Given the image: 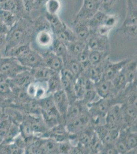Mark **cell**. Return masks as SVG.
Here are the masks:
<instances>
[{
    "mask_svg": "<svg viewBox=\"0 0 137 154\" xmlns=\"http://www.w3.org/2000/svg\"><path fill=\"white\" fill-rule=\"evenodd\" d=\"M35 21L31 17L19 18L9 30L2 57H7L19 46L31 42L37 32Z\"/></svg>",
    "mask_w": 137,
    "mask_h": 154,
    "instance_id": "1",
    "label": "cell"
},
{
    "mask_svg": "<svg viewBox=\"0 0 137 154\" xmlns=\"http://www.w3.org/2000/svg\"><path fill=\"white\" fill-rule=\"evenodd\" d=\"M26 70L30 69L22 65L14 57H2L0 58V75L5 80L12 79Z\"/></svg>",
    "mask_w": 137,
    "mask_h": 154,
    "instance_id": "2",
    "label": "cell"
},
{
    "mask_svg": "<svg viewBox=\"0 0 137 154\" xmlns=\"http://www.w3.org/2000/svg\"><path fill=\"white\" fill-rule=\"evenodd\" d=\"M16 59L22 65L30 69L43 65L42 54L32 48L24 54Z\"/></svg>",
    "mask_w": 137,
    "mask_h": 154,
    "instance_id": "3",
    "label": "cell"
},
{
    "mask_svg": "<svg viewBox=\"0 0 137 154\" xmlns=\"http://www.w3.org/2000/svg\"><path fill=\"white\" fill-rule=\"evenodd\" d=\"M0 10L13 12L19 19L31 17L26 11L23 0H0Z\"/></svg>",
    "mask_w": 137,
    "mask_h": 154,
    "instance_id": "4",
    "label": "cell"
},
{
    "mask_svg": "<svg viewBox=\"0 0 137 154\" xmlns=\"http://www.w3.org/2000/svg\"><path fill=\"white\" fill-rule=\"evenodd\" d=\"M90 121V116L83 112L76 117L66 121L65 126L69 134H76L87 128Z\"/></svg>",
    "mask_w": 137,
    "mask_h": 154,
    "instance_id": "5",
    "label": "cell"
},
{
    "mask_svg": "<svg viewBox=\"0 0 137 154\" xmlns=\"http://www.w3.org/2000/svg\"><path fill=\"white\" fill-rule=\"evenodd\" d=\"M55 38L50 26L44 27L37 30L33 39L37 45L43 49H50Z\"/></svg>",
    "mask_w": 137,
    "mask_h": 154,
    "instance_id": "6",
    "label": "cell"
},
{
    "mask_svg": "<svg viewBox=\"0 0 137 154\" xmlns=\"http://www.w3.org/2000/svg\"><path fill=\"white\" fill-rule=\"evenodd\" d=\"M108 99L100 98L96 101H94L87 105L89 109L90 116L96 122L99 121L101 118L106 117L109 107L111 106L109 104V100Z\"/></svg>",
    "mask_w": 137,
    "mask_h": 154,
    "instance_id": "7",
    "label": "cell"
},
{
    "mask_svg": "<svg viewBox=\"0 0 137 154\" xmlns=\"http://www.w3.org/2000/svg\"><path fill=\"white\" fill-rule=\"evenodd\" d=\"M99 11V3L83 0L82 6L73 20L88 21Z\"/></svg>",
    "mask_w": 137,
    "mask_h": 154,
    "instance_id": "8",
    "label": "cell"
},
{
    "mask_svg": "<svg viewBox=\"0 0 137 154\" xmlns=\"http://www.w3.org/2000/svg\"><path fill=\"white\" fill-rule=\"evenodd\" d=\"M130 60L124 59L121 61L113 62H109L107 59L103 63L102 78L111 81L122 70L125 64Z\"/></svg>",
    "mask_w": 137,
    "mask_h": 154,
    "instance_id": "9",
    "label": "cell"
},
{
    "mask_svg": "<svg viewBox=\"0 0 137 154\" xmlns=\"http://www.w3.org/2000/svg\"><path fill=\"white\" fill-rule=\"evenodd\" d=\"M87 43L89 49L91 51H101L109 53L110 45L109 37L91 34Z\"/></svg>",
    "mask_w": 137,
    "mask_h": 154,
    "instance_id": "10",
    "label": "cell"
},
{
    "mask_svg": "<svg viewBox=\"0 0 137 154\" xmlns=\"http://www.w3.org/2000/svg\"><path fill=\"white\" fill-rule=\"evenodd\" d=\"M41 54L43 58L44 66L58 72H60L64 68V63L63 59L50 49Z\"/></svg>",
    "mask_w": 137,
    "mask_h": 154,
    "instance_id": "11",
    "label": "cell"
},
{
    "mask_svg": "<svg viewBox=\"0 0 137 154\" xmlns=\"http://www.w3.org/2000/svg\"><path fill=\"white\" fill-rule=\"evenodd\" d=\"M70 28H71L78 40L87 42L91 35L88 21L73 20Z\"/></svg>",
    "mask_w": 137,
    "mask_h": 154,
    "instance_id": "12",
    "label": "cell"
},
{
    "mask_svg": "<svg viewBox=\"0 0 137 154\" xmlns=\"http://www.w3.org/2000/svg\"><path fill=\"white\" fill-rule=\"evenodd\" d=\"M56 108L65 120L69 106L70 101L66 92L63 89L52 94Z\"/></svg>",
    "mask_w": 137,
    "mask_h": 154,
    "instance_id": "13",
    "label": "cell"
},
{
    "mask_svg": "<svg viewBox=\"0 0 137 154\" xmlns=\"http://www.w3.org/2000/svg\"><path fill=\"white\" fill-rule=\"evenodd\" d=\"M70 134L66 126L61 123L49 129L46 133L41 137L50 138L55 140L57 142H64L69 139Z\"/></svg>",
    "mask_w": 137,
    "mask_h": 154,
    "instance_id": "14",
    "label": "cell"
},
{
    "mask_svg": "<svg viewBox=\"0 0 137 154\" xmlns=\"http://www.w3.org/2000/svg\"><path fill=\"white\" fill-rule=\"evenodd\" d=\"M41 116L49 129L62 123L64 120L55 106L47 110H41Z\"/></svg>",
    "mask_w": 137,
    "mask_h": 154,
    "instance_id": "15",
    "label": "cell"
},
{
    "mask_svg": "<svg viewBox=\"0 0 137 154\" xmlns=\"http://www.w3.org/2000/svg\"><path fill=\"white\" fill-rule=\"evenodd\" d=\"M30 70H24L17 74L12 79H7V80L11 86L26 89L27 86L34 81Z\"/></svg>",
    "mask_w": 137,
    "mask_h": 154,
    "instance_id": "16",
    "label": "cell"
},
{
    "mask_svg": "<svg viewBox=\"0 0 137 154\" xmlns=\"http://www.w3.org/2000/svg\"><path fill=\"white\" fill-rule=\"evenodd\" d=\"M25 117L29 121L35 136H43L48 131L49 128L43 121L41 115H25Z\"/></svg>",
    "mask_w": 137,
    "mask_h": 154,
    "instance_id": "17",
    "label": "cell"
},
{
    "mask_svg": "<svg viewBox=\"0 0 137 154\" xmlns=\"http://www.w3.org/2000/svg\"><path fill=\"white\" fill-rule=\"evenodd\" d=\"M94 90L100 98L108 99L114 90L111 81L101 79L95 83Z\"/></svg>",
    "mask_w": 137,
    "mask_h": 154,
    "instance_id": "18",
    "label": "cell"
},
{
    "mask_svg": "<svg viewBox=\"0 0 137 154\" xmlns=\"http://www.w3.org/2000/svg\"><path fill=\"white\" fill-rule=\"evenodd\" d=\"M137 0H126V16L122 24L137 25Z\"/></svg>",
    "mask_w": 137,
    "mask_h": 154,
    "instance_id": "19",
    "label": "cell"
},
{
    "mask_svg": "<svg viewBox=\"0 0 137 154\" xmlns=\"http://www.w3.org/2000/svg\"><path fill=\"white\" fill-rule=\"evenodd\" d=\"M30 71L35 81L46 82L56 72L44 65L31 69Z\"/></svg>",
    "mask_w": 137,
    "mask_h": 154,
    "instance_id": "20",
    "label": "cell"
},
{
    "mask_svg": "<svg viewBox=\"0 0 137 154\" xmlns=\"http://www.w3.org/2000/svg\"><path fill=\"white\" fill-rule=\"evenodd\" d=\"M42 154H59L58 142L50 138L41 137Z\"/></svg>",
    "mask_w": 137,
    "mask_h": 154,
    "instance_id": "21",
    "label": "cell"
},
{
    "mask_svg": "<svg viewBox=\"0 0 137 154\" xmlns=\"http://www.w3.org/2000/svg\"><path fill=\"white\" fill-rule=\"evenodd\" d=\"M54 35L55 38L64 42L65 44L77 40L71 28L66 24L59 31L54 33Z\"/></svg>",
    "mask_w": 137,
    "mask_h": 154,
    "instance_id": "22",
    "label": "cell"
},
{
    "mask_svg": "<svg viewBox=\"0 0 137 154\" xmlns=\"http://www.w3.org/2000/svg\"><path fill=\"white\" fill-rule=\"evenodd\" d=\"M66 44L68 50V54L70 56L76 59L85 48L87 43V42L77 40Z\"/></svg>",
    "mask_w": 137,
    "mask_h": 154,
    "instance_id": "23",
    "label": "cell"
},
{
    "mask_svg": "<svg viewBox=\"0 0 137 154\" xmlns=\"http://www.w3.org/2000/svg\"><path fill=\"white\" fill-rule=\"evenodd\" d=\"M100 65H90L83 70L82 74L95 83L103 77V67L99 66Z\"/></svg>",
    "mask_w": 137,
    "mask_h": 154,
    "instance_id": "24",
    "label": "cell"
},
{
    "mask_svg": "<svg viewBox=\"0 0 137 154\" xmlns=\"http://www.w3.org/2000/svg\"><path fill=\"white\" fill-rule=\"evenodd\" d=\"M123 71L127 84L133 83L137 77V62L130 60L124 67Z\"/></svg>",
    "mask_w": 137,
    "mask_h": 154,
    "instance_id": "25",
    "label": "cell"
},
{
    "mask_svg": "<svg viewBox=\"0 0 137 154\" xmlns=\"http://www.w3.org/2000/svg\"><path fill=\"white\" fill-rule=\"evenodd\" d=\"M50 50L62 58L64 63L66 61L68 56V53L67 46L64 42L55 38Z\"/></svg>",
    "mask_w": 137,
    "mask_h": 154,
    "instance_id": "26",
    "label": "cell"
},
{
    "mask_svg": "<svg viewBox=\"0 0 137 154\" xmlns=\"http://www.w3.org/2000/svg\"><path fill=\"white\" fill-rule=\"evenodd\" d=\"M83 105L84 104L82 103L80 101L78 100L70 103L65 120L66 121L69 120L83 112H84Z\"/></svg>",
    "mask_w": 137,
    "mask_h": 154,
    "instance_id": "27",
    "label": "cell"
},
{
    "mask_svg": "<svg viewBox=\"0 0 137 154\" xmlns=\"http://www.w3.org/2000/svg\"><path fill=\"white\" fill-rule=\"evenodd\" d=\"M109 53L101 51H90L89 56V61L91 65H100L103 64L106 60L108 59Z\"/></svg>",
    "mask_w": 137,
    "mask_h": 154,
    "instance_id": "28",
    "label": "cell"
},
{
    "mask_svg": "<svg viewBox=\"0 0 137 154\" xmlns=\"http://www.w3.org/2000/svg\"><path fill=\"white\" fill-rule=\"evenodd\" d=\"M47 93L52 94L56 91L62 89L61 75L59 72H56L47 82Z\"/></svg>",
    "mask_w": 137,
    "mask_h": 154,
    "instance_id": "29",
    "label": "cell"
},
{
    "mask_svg": "<svg viewBox=\"0 0 137 154\" xmlns=\"http://www.w3.org/2000/svg\"><path fill=\"white\" fill-rule=\"evenodd\" d=\"M0 19L7 26L10 28L19 19L13 12L0 10Z\"/></svg>",
    "mask_w": 137,
    "mask_h": 154,
    "instance_id": "30",
    "label": "cell"
},
{
    "mask_svg": "<svg viewBox=\"0 0 137 154\" xmlns=\"http://www.w3.org/2000/svg\"><path fill=\"white\" fill-rule=\"evenodd\" d=\"M111 81L115 91H119L126 87L128 84L123 71V68Z\"/></svg>",
    "mask_w": 137,
    "mask_h": 154,
    "instance_id": "31",
    "label": "cell"
},
{
    "mask_svg": "<svg viewBox=\"0 0 137 154\" xmlns=\"http://www.w3.org/2000/svg\"><path fill=\"white\" fill-rule=\"evenodd\" d=\"M45 12L52 15L58 14L61 7L60 0H48L44 6Z\"/></svg>",
    "mask_w": 137,
    "mask_h": 154,
    "instance_id": "32",
    "label": "cell"
},
{
    "mask_svg": "<svg viewBox=\"0 0 137 154\" xmlns=\"http://www.w3.org/2000/svg\"><path fill=\"white\" fill-rule=\"evenodd\" d=\"M103 142H101L100 139L94 131V134L92 136L88 147L89 152H93L94 154H100L103 149Z\"/></svg>",
    "mask_w": 137,
    "mask_h": 154,
    "instance_id": "33",
    "label": "cell"
},
{
    "mask_svg": "<svg viewBox=\"0 0 137 154\" xmlns=\"http://www.w3.org/2000/svg\"><path fill=\"white\" fill-rule=\"evenodd\" d=\"M0 96L10 101L11 104L12 89L7 80L0 82Z\"/></svg>",
    "mask_w": 137,
    "mask_h": 154,
    "instance_id": "34",
    "label": "cell"
},
{
    "mask_svg": "<svg viewBox=\"0 0 137 154\" xmlns=\"http://www.w3.org/2000/svg\"><path fill=\"white\" fill-rule=\"evenodd\" d=\"M125 141L129 152L136 149L137 146V132L128 131V130L125 131Z\"/></svg>",
    "mask_w": 137,
    "mask_h": 154,
    "instance_id": "35",
    "label": "cell"
},
{
    "mask_svg": "<svg viewBox=\"0 0 137 154\" xmlns=\"http://www.w3.org/2000/svg\"><path fill=\"white\" fill-rule=\"evenodd\" d=\"M119 16L117 14H111L109 13L106 14L103 23L101 25H103L110 29L112 30L117 24Z\"/></svg>",
    "mask_w": 137,
    "mask_h": 154,
    "instance_id": "36",
    "label": "cell"
},
{
    "mask_svg": "<svg viewBox=\"0 0 137 154\" xmlns=\"http://www.w3.org/2000/svg\"><path fill=\"white\" fill-rule=\"evenodd\" d=\"M137 25H121L118 30L121 32L125 35L130 38H137Z\"/></svg>",
    "mask_w": 137,
    "mask_h": 154,
    "instance_id": "37",
    "label": "cell"
},
{
    "mask_svg": "<svg viewBox=\"0 0 137 154\" xmlns=\"http://www.w3.org/2000/svg\"><path fill=\"white\" fill-rule=\"evenodd\" d=\"M118 0H100L99 11L109 14L113 9Z\"/></svg>",
    "mask_w": 137,
    "mask_h": 154,
    "instance_id": "38",
    "label": "cell"
},
{
    "mask_svg": "<svg viewBox=\"0 0 137 154\" xmlns=\"http://www.w3.org/2000/svg\"><path fill=\"white\" fill-rule=\"evenodd\" d=\"M72 145L69 140L64 142H58V152L59 154H70Z\"/></svg>",
    "mask_w": 137,
    "mask_h": 154,
    "instance_id": "39",
    "label": "cell"
},
{
    "mask_svg": "<svg viewBox=\"0 0 137 154\" xmlns=\"http://www.w3.org/2000/svg\"><path fill=\"white\" fill-rule=\"evenodd\" d=\"M100 154H118V152L115 146L114 143H113L103 144Z\"/></svg>",
    "mask_w": 137,
    "mask_h": 154,
    "instance_id": "40",
    "label": "cell"
},
{
    "mask_svg": "<svg viewBox=\"0 0 137 154\" xmlns=\"http://www.w3.org/2000/svg\"><path fill=\"white\" fill-rule=\"evenodd\" d=\"M48 1V0H35L33 9L32 11H38L42 9L44 7V6Z\"/></svg>",
    "mask_w": 137,
    "mask_h": 154,
    "instance_id": "41",
    "label": "cell"
},
{
    "mask_svg": "<svg viewBox=\"0 0 137 154\" xmlns=\"http://www.w3.org/2000/svg\"><path fill=\"white\" fill-rule=\"evenodd\" d=\"M23 2L26 11L30 14L33 9L35 0H23Z\"/></svg>",
    "mask_w": 137,
    "mask_h": 154,
    "instance_id": "42",
    "label": "cell"
},
{
    "mask_svg": "<svg viewBox=\"0 0 137 154\" xmlns=\"http://www.w3.org/2000/svg\"><path fill=\"white\" fill-rule=\"evenodd\" d=\"M11 102L0 96V108L4 109L10 105Z\"/></svg>",
    "mask_w": 137,
    "mask_h": 154,
    "instance_id": "43",
    "label": "cell"
},
{
    "mask_svg": "<svg viewBox=\"0 0 137 154\" xmlns=\"http://www.w3.org/2000/svg\"><path fill=\"white\" fill-rule=\"evenodd\" d=\"M88 1H92V2H98V3H99V1H100V0H88Z\"/></svg>",
    "mask_w": 137,
    "mask_h": 154,
    "instance_id": "44",
    "label": "cell"
},
{
    "mask_svg": "<svg viewBox=\"0 0 137 154\" xmlns=\"http://www.w3.org/2000/svg\"><path fill=\"white\" fill-rule=\"evenodd\" d=\"M2 54H1V53H0V58H1L2 57Z\"/></svg>",
    "mask_w": 137,
    "mask_h": 154,
    "instance_id": "45",
    "label": "cell"
},
{
    "mask_svg": "<svg viewBox=\"0 0 137 154\" xmlns=\"http://www.w3.org/2000/svg\"><path fill=\"white\" fill-rule=\"evenodd\" d=\"M1 144V141H0V144Z\"/></svg>",
    "mask_w": 137,
    "mask_h": 154,
    "instance_id": "46",
    "label": "cell"
},
{
    "mask_svg": "<svg viewBox=\"0 0 137 154\" xmlns=\"http://www.w3.org/2000/svg\"><path fill=\"white\" fill-rule=\"evenodd\" d=\"M1 109V108H0V109Z\"/></svg>",
    "mask_w": 137,
    "mask_h": 154,
    "instance_id": "47",
    "label": "cell"
}]
</instances>
